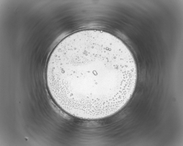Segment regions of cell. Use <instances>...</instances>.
I'll return each mask as SVG.
<instances>
[{
  "label": "cell",
  "instance_id": "6da1fadb",
  "mask_svg": "<svg viewBox=\"0 0 183 146\" xmlns=\"http://www.w3.org/2000/svg\"><path fill=\"white\" fill-rule=\"evenodd\" d=\"M46 78L54 102L68 114L95 120L111 116L127 104L137 78L131 52L107 32L87 30L67 36L49 58Z\"/></svg>",
  "mask_w": 183,
  "mask_h": 146
}]
</instances>
